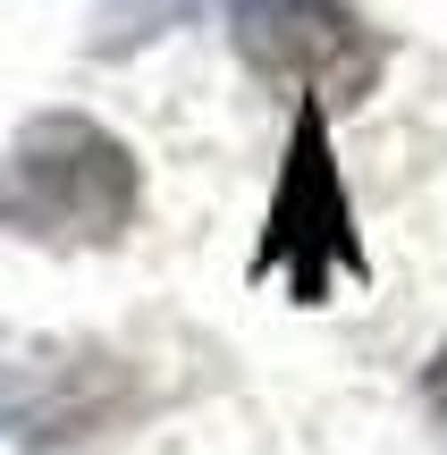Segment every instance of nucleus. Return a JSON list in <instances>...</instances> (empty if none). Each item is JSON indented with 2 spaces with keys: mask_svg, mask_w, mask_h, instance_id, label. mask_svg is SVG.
Wrapping results in <instances>:
<instances>
[{
  "mask_svg": "<svg viewBox=\"0 0 447 455\" xmlns=\"http://www.w3.org/2000/svg\"><path fill=\"white\" fill-rule=\"evenodd\" d=\"M144 203V169L101 118L84 110H43L9 135L0 152V228L51 253L118 244Z\"/></svg>",
  "mask_w": 447,
  "mask_h": 455,
  "instance_id": "1",
  "label": "nucleus"
},
{
  "mask_svg": "<svg viewBox=\"0 0 447 455\" xmlns=\"http://www.w3.org/2000/svg\"><path fill=\"white\" fill-rule=\"evenodd\" d=\"M253 270H287L296 304H330L338 278H363V236H355V203H347V178H338L330 101L321 93H296V127H287V152H279V186H270Z\"/></svg>",
  "mask_w": 447,
  "mask_h": 455,
  "instance_id": "2",
  "label": "nucleus"
},
{
  "mask_svg": "<svg viewBox=\"0 0 447 455\" xmlns=\"http://www.w3.org/2000/svg\"><path fill=\"white\" fill-rule=\"evenodd\" d=\"M236 60L262 84L287 93H371L380 76V34L363 26L355 0H220Z\"/></svg>",
  "mask_w": 447,
  "mask_h": 455,
  "instance_id": "3",
  "label": "nucleus"
},
{
  "mask_svg": "<svg viewBox=\"0 0 447 455\" xmlns=\"http://www.w3.org/2000/svg\"><path fill=\"white\" fill-rule=\"evenodd\" d=\"M17 396V439H26V455H68L84 439H110L118 422H127L135 388L127 371H118L110 355H34L26 379H9Z\"/></svg>",
  "mask_w": 447,
  "mask_h": 455,
  "instance_id": "4",
  "label": "nucleus"
},
{
  "mask_svg": "<svg viewBox=\"0 0 447 455\" xmlns=\"http://www.w3.org/2000/svg\"><path fill=\"white\" fill-rule=\"evenodd\" d=\"M195 0H118L110 17H101V34H93V51H127V43H144V34H161V17H186Z\"/></svg>",
  "mask_w": 447,
  "mask_h": 455,
  "instance_id": "5",
  "label": "nucleus"
},
{
  "mask_svg": "<svg viewBox=\"0 0 447 455\" xmlns=\"http://www.w3.org/2000/svg\"><path fill=\"white\" fill-rule=\"evenodd\" d=\"M422 405H431V422L447 430V338H439V355L422 363Z\"/></svg>",
  "mask_w": 447,
  "mask_h": 455,
  "instance_id": "6",
  "label": "nucleus"
}]
</instances>
